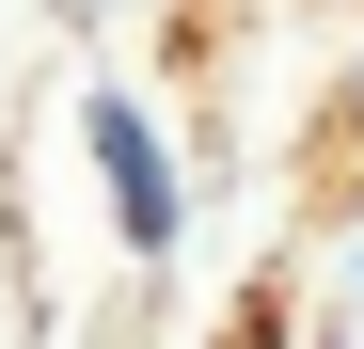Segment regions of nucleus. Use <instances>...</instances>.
I'll return each mask as SVG.
<instances>
[{
	"label": "nucleus",
	"instance_id": "obj_2",
	"mask_svg": "<svg viewBox=\"0 0 364 349\" xmlns=\"http://www.w3.org/2000/svg\"><path fill=\"white\" fill-rule=\"evenodd\" d=\"M333 286H348V302H364V207H348V270H333Z\"/></svg>",
	"mask_w": 364,
	"mask_h": 349
},
{
	"label": "nucleus",
	"instance_id": "obj_4",
	"mask_svg": "<svg viewBox=\"0 0 364 349\" xmlns=\"http://www.w3.org/2000/svg\"><path fill=\"white\" fill-rule=\"evenodd\" d=\"M348 111H364V80H348Z\"/></svg>",
	"mask_w": 364,
	"mask_h": 349
},
{
	"label": "nucleus",
	"instance_id": "obj_1",
	"mask_svg": "<svg viewBox=\"0 0 364 349\" xmlns=\"http://www.w3.org/2000/svg\"><path fill=\"white\" fill-rule=\"evenodd\" d=\"M80 159H95V207H111V239H127V254H174V239H191V159H174V127H159V111L143 95H80Z\"/></svg>",
	"mask_w": 364,
	"mask_h": 349
},
{
	"label": "nucleus",
	"instance_id": "obj_3",
	"mask_svg": "<svg viewBox=\"0 0 364 349\" xmlns=\"http://www.w3.org/2000/svg\"><path fill=\"white\" fill-rule=\"evenodd\" d=\"M64 16H95V0H64Z\"/></svg>",
	"mask_w": 364,
	"mask_h": 349
}]
</instances>
